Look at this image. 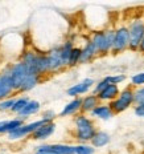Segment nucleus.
Masks as SVG:
<instances>
[{
	"instance_id": "nucleus-1",
	"label": "nucleus",
	"mask_w": 144,
	"mask_h": 154,
	"mask_svg": "<svg viewBox=\"0 0 144 154\" xmlns=\"http://www.w3.org/2000/svg\"><path fill=\"white\" fill-rule=\"evenodd\" d=\"M75 122V138L81 143H86L89 141L93 140V137L97 133L95 125L93 122L90 117H87L86 114H77L74 118Z\"/></svg>"
},
{
	"instance_id": "nucleus-2",
	"label": "nucleus",
	"mask_w": 144,
	"mask_h": 154,
	"mask_svg": "<svg viewBox=\"0 0 144 154\" xmlns=\"http://www.w3.org/2000/svg\"><path fill=\"white\" fill-rule=\"evenodd\" d=\"M114 38H115V29H106V31H97L91 35L90 40L94 43L97 48L98 54H104L110 53L114 45Z\"/></svg>"
},
{
	"instance_id": "nucleus-3",
	"label": "nucleus",
	"mask_w": 144,
	"mask_h": 154,
	"mask_svg": "<svg viewBox=\"0 0 144 154\" xmlns=\"http://www.w3.org/2000/svg\"><path fill=\"white\" fill-rule=\"evenodd\" d=\"M24 63L27 65L29 75L40 76L41 73H45L49 69V63H48V56L45 54H36L28 52L24 57Z\"/></svg>"
},
{
	"instance_id": "nucleus-4",
	"label": "nucleus",
	"mask_w": 144,
	"mask_h": 154,
	"mask_svg": "<svg viewBox=\"0 0 144 154\" xmlns=\"http://www.w3.org/2000/svg\"><path fill=\"white\" fill-rule=\"evenodd\" d=\"M135 104V91L131 88H126L120 92L119 97L113 102H110V108L114 112V114L122 113V112L127 110L131 105Z\"/></svg>"
},
{
	"instance_id": "nucleus-5",
	"label": "nucleus",
	"mask_w": 144,
	"mask_h": 154,
	"mask_svg": "<svg viewBox=\"0 0 144 154\" xmlns=\"http://www.w3.org/2000/svg\"><path fill=\"white\" fill-rule=\"evenodd\" d=\"M130 32V47L131 51H139L140 43L144 37V20L142 19H135L128 25Z\"/></svg>"
},
{
	"instance_id": "nucleus-6",
	"label": "nucleus",
	"mask_w": 144,
	"mask_h": 154,
	"mask_svg": "<svg viewBox=\"0 0 144 154\" xmlns=\"http://www.w3.org/2000/svg\"><path fill=\"white\" fill-rule=\"evenodd\" d=\"M128 47H130L128 27H126V25L118 27L116 29H115V38H114V45H113V49H111V53L113 54L122 53Z\"/></svg>"
},
{
	"instance_id": "nucleus-7",
	"label": "nucleus",
	"mask_w": 144,
	"mask_h": 154,
	"mask_svg": "<svg viewBox=\"0 0 144 154\" xmlns=\"http://www.w3.org/2000/svg\"><path fill=\"white\" fill-rule=\"evenodd\" d=\"M11 81H12V85H13V89H20L23 86L24 81L27 80V77L29 76V70H28L27 65H25L24 61L16 64V65L12 68L11 73Z\"/></svg>"
},
{
	"instance_id": "nucleus-8",
	"label": "nucleus",
	"mask_w": 144,
	"mask_h": 154,
	"mask_svg": "<svg viewBox=\"0 0 144 154\" xmlns=\"http://www.w3.org/2000/svg\"><path fill=\"white\" fill-rule=\"evenodd\" d=\"M48 121H45L44 118H41V120L38 121H34V122H31L28 125H23V126H20L19 129L13 130L12 133H9V138L11 140H16V138H21V137L27 136V134H33L34 131H36L38 128H41L44 124H46Z\"/></svg>"
},
{
	"instance_id": "nucleus-9",
	"label": "nucleus",
	"mask_w": 144,
	"mask_h": 154,
	"mask_svg": "<svg viewBox=\"0 0 144 154\" xmlns=\"http://www.w3.org/2000/svg\"><path fill=\"white\" fill-rule=\"evenodd\" d=\"M41 153H53V154H75V149L73 145L65 143H53V145H43L38 147Z\"/></svg>"
},
{
	"instance_id": "nucleus-10",
	"label": "nucleus",
	"mask_w": 144,
	"mask_h": 154,
	"mask_svg": "<svg viewBox=\"0 0 144 154\" xmlns=\"http://www.w3.org/2000/svg\"><path fill=\"white\" fill-rule=\"evenodd\" d=\"M93 85H94V80H93V79H85L84 81L78 82V84H75V85H73V86H70L66 93H68L69 96H72V97L77 98L78 96L87 93L91 89Z\"/></svg>"
},
{
	"instance_id": "nucleus-11",
	"label": "nucleus",
	"mask_w": 144,
	"mask_h": 154,
	"mask_svg": "<svg viewBox=\"0 0 144 154\" xmlns=\"http://www.w3.org/2000/svg\"><path fill=\"white\" fill-rule=\"evenodd\" d=\"M48 56V63H49V69L50 70H58L60 68L65 66V64L62 61V57H61V52H60V47L54 48L53 51H50Z\"/></svg>"
},
{
	"instance_id": "nucleus-12",
	"label": "nucleus",
	"mask_w": 144,
	"mask_h": 154,
	"mask_svg": "<svg viewBox=\"0 0 144 154\" xmlns=\"http://www.w3.org/2000/svg\"><path fill=\"white\" fill-rule=\"evenodd\" d=\"M120 94V91H119V86L118 85H114V84H110L104 89L103 92H101L98 94V98L99 101H107V102H113L114 100H116Z\"/></svg>"
},
{
	"instance_id": "nucleus-13",
	"label": "nucleus",
	"mask_w": 144,
	"mask_h": 154,
	"mask_svg": "<svg viewBox=\"0 0 144 154\" xmlns=\"http://www.w3.org/2000/svg\"><path fill=\"white\" fill-rule=\"evenodd\" d=\"M97 54H98V52H97V48H95L94 43H93L91 40L86 41L84 48H82V56H81V63L79 64H86V63L91 61Z\"/></svg>"
},
{
	"instance_id": "nucleus-14",
	"label": "nucleus",
	"mask_w": 144,
	"mask_h": 154,
	"mask_svg": "<svg viewBox=\"0 0 144 154\" xmlns=\"http://www.w3.org/2000/svg\"><path fill=\"white\" fill-rule=\"evenodd\" d=\"M91 117H95V118H99V120H110L111 117L114 116V112L111 110L110 105H106V104H99L97 108L90 113Z\"/></svg>"
},
{
	"instance_id": "nucleus-15",
	"label": "nucleus",
	"mask_w": 144,
	"mask_h": 154,
	"mask_svg": "<svg viewBox=\"0 0 144 154\" xmlns=\"http://www.w3.org/2000/svg\"><path fill=\"white\" fill-rule=\"evenodd\" d=\"M54 130H56V124L54 122H46L34 131L33 138L34 140H46L54 133Z\"/></svg>"
},
{
	"instance_id": "nucleus-16",
	"label": "nucleus",
	"mask_w": 144,
	"mask_h": 154,
	"mask_svg": "<svg viewBox=\"0 0 144 154\" xmlns=\"http://www.w3.org/2000/svg\"><path fill=\"white\" fill-rule=\"evenodd\" d=\"M82 108V98L81 97H77V98H73L69 104H66L63 109L61 110L60 116L61 117H66V116H72V114H75L81 110Z\"/></svg>"
},
{
	"instance_id": "nucleus-17",
	"label": "nucleus",
	"mask_w": 144,
	"mask_h": 154,
	"mask_svg": "<svg viewBox=\"0 0 144 154\" xmlns=\"http://www.w3.org/2000/svg\"><path fill=\"white\" fill-rule=\"evenodd\" d=\"M99 104H101V101H99L98 96H95V94H93L91 93V94H89V96H86V97L82 98L81 110L84 112V113H91V112L94 110Z\"/></svg>"
},
{
	"instance_id": "nucleus-18",
	"label": "nucleus",
	"mask_w": 144,
	"mask_h": 154,
	"mask_svg": "<svg viewBox=\"0 0 144 154\" xmlns=\"http://www.w3.org/2000/svg\"><path fill=\"white\" fill-rule=\"evenodd\" d=\"M110 141H111L110 134L106 133V131L99 130V131L95 133V136L93 137V140L90 141V142H91V146H94L95 149H98V147L106 146L107 143H110Z\"/></svg>"
},
{
	"instance_id": "nucleus-19",
	"label": "nucleus",
	"mask_w": 144,
	"mask_h": 154,
	"mask_svg": "<svg viewBox=\"0 0 144 154\" xmlns=\"http://www.w3.org/2000/svg\"><path fill=\"white\" fill-rule=\"evenodd\" d=\"M12 89H13V85L11 81V76L4 75L0 77V98H4L5 96H8Z\"/></svg>"
},
{
	"instance_id": "nucleus-20",
	"label": "nucleus",
	"mask_w": 144,
	"mask_h": 154,
	"mask_svg": "<svg viewBox=\"0 0 144 154\" xmlns=\"http://www.w3.org/2000/svg\"><path fill=\"white\" fill-rule=\"evenodd\" d=\"M73 49H74V45H73L72 41H66V43H63L62 45L60 47L61 57H62V61H63V64H65V66H66V65H69L70 54H72Z\"/></svg>"
},
{
	"instance_id": "nucleus-21",
	"label": "nucleus",
	"mask_w": 144,
	"mask_h": 154,
	"mask_svg": "<svg viewBox=\"0 0 144 154\" xmlns=\"http://www.w3.org/2000/svg\"><path fill=\"white\" fill-rule=\"evenodd\" d=\"M38 110H40V102H37V101H29L27 104V106H25L23 110L20 112V114L21 116H29V114L37 113Z\"/></svg>"
},
{
	"instance_id": "nucleus-22",
	"label": "nucleus",
	"mask_w": 144,
	"mask_h": 154,
	"mask_svg": "<svg viewBox=\"0 0 144 154\" xmlns=\"http://www.w3.org/2000/svg\"><path fill=\"white\" fill-rule=\"evenodd\" d=\"M38 84V76H34V75H29L27 77V80L24 81L23 86L20 88V91L23 92H27V91H31V89H33L34 86Z\"/></svg>"
},
{
	"instance_id": "nucleus-23",
	"label": "nucleus",
	"mask_w": 144,
	"mask_h": 154,
	"mask_svg": "<svg viewBox=\"0 0 144 154\" xmlns=\"http://www.w3.org/2000/svg\"><path fill=\"white\" fill-rule=\"evenodd\" d=\"M81 56H82V48L74 47L72 54H70V60H69V66H75L77 64L81 63Z\"/></svg>"
},
{
	"instance_id": "nucleus-24",
	"label": "nucleus",
	"mask_w": 144,
	"mask_h": 154,
	"mask_svg": "<svg viewBox=\"0 0 144 154\" xmlns=\"http://www.w3.org/2000/svg\"><path fill=\"white\" fill-rule=\"evenodd\" d=\"M75 154H95V147L87 143H78L74 145Z\"/></svg>"
},
{
	"instance_id": "nucleus-25",
	"label": "nucleus",
	"mask_w": 144,
	"mask_h": 154,
	"mask_svg": "<svg viewBox=\"0 0 144 154\" xmlns=\"http://www.w3.org/2000/svg\"><path fill=\"white\" fill-rule=\"evenodd\" d=\"M104 79H106L110 84L118 85V84H120V82H123L127 77H126V75H111V76H106Z\"/></svg>"
},
{
	"instance_id": "nucleus-26",
	"label": "nucleus",
	"mask_w": 144,
	"mask_h": 154,
	"mask_svg": "<svg viewBox=\"0 0 144 154\" xmlns=\"http://www.w3.org/2000/svg\"><path fill=\"white\" fill-rule=\"evenodd\" d=\"M131 82H132L134 86H137V88H142V85H144V72L136 73L131 77Z\"/></svg>"
},
{
	"instance_id": "nucleus-27",
	"label": "nucleus",
	"mask_w": 144,
	"mask_h": 154,
	"mask_svg": "<svg viewBox=\"0 0 144 154\" xmlns=\"http://www.w3.org/2000/svg\"><path fill=\"white\" fill-rule=\"evenodd\" d=\"M28 98L27 97H21V98H19V100H16V102H15V105H13V108H12V110L13 112H17V113H20L23 109L27 106V104H28Z\"/></svg>"
},
{
	"instance_id": "nucleus-28",
	"label": "nucleus",
	"mask_w": 144,
	"mask_h": 154,
	"mask_svg": "<svg viewBox=\"0 0 144 154\" xmlns=\"http://www.w3.org/2000/svg\"><path fill=\"white\" fill-rule=\"evenodd\" d=\"M110 85V82L107 81L106 79H103V80H101L99 82H97V85L94 86V91H93V94H95V96H98L101 92H103L104 89L107 88V86Z\"/></svg>"
},
{
	"instance_id": "nucleus-29",
	"label": "nucleus",
	"mask_w": 144,
	"mask_h": 154,
	"mask_svg": "<svg viewBox=\"0 0 144 154\" xmlns=\"http://www.w3.org/2000/svg\"><path fill=\"white\" fill-rule=\"evenodd\" d=\"M135 104L136 105L144 104V86L137 88L135 91Z\"/></svg>"
},
{
	"instance_id": "nucleus-30",
	"label": "nucleus",
	"mask_w": 144,
	"mask_h": 154,
	"mask_svg": "<svg viewBox=\"0 0 144 154\" xmlns=\"http://www.w3.org/2000/svg\"><path fill=\"white\" fill-rule=\"evenodd\" d=\"M16 100H7L0 102V110H5V109H12L15 105Z\"/></svg>"
},
{
	"instance_id": "nucleus-31",
	"label": "nucleus",
	"mask_w": 144,
	"mask_h": 154,
	"mask_svg": "<svg viewBox=\"0 0 144 154\" xmlns=\"http://www.w3.org/2000/svg\"><path fill=\"white\" fill-rule=\"evenodd\" d=\"M134 113H135L137 117L144 118V104H142V105H136V106L134 108Z\"/></svg>"
},
{
	"instance_id": "nucleus-32",
	"label": "nucleus",
	"mask_w": 144,
	"mask_h": 154,
	"mask_svg": "<svg viewBox=\"0 0 144 154\" xmlns=\"http://www.w3.org/2000/svg\"><path fill=\"white\" fill-rule=\"evenodd\" d=\"M139 52H142V53H144V37H143L142 43H140V47H139Z\"/></svg>"
},
{
	"instance_id": "nucleus-33",
	"label": "nucleus",
	"mask_w": 144,
	"mask_h": 154,
	"mask_svg": "<svg viewBox=\"0 0 144 154\" xmlns=\"http://www.w3.org/2000/svg\"><path fill=\"white\" fill-rule=\"evenodd\" d=\"M36 154H53V153H41V152H37Z\"/></svg>"
}]
</instances>
